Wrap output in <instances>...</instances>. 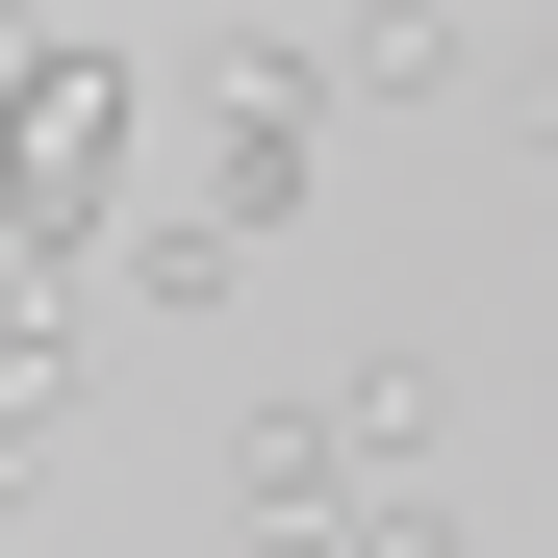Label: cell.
Segmentation results:
<instances>
[{"label":"cell","instance_id":"3","mask_svg":"<svg viewBox=\"0 0 558 558\" xmlns=\"http://www.w3.org/2000/svg\"><path fill=\"white\" fill-rule=\"evenodd\" d=\"M330 432H355V483H432V457H457V355H355Z\"/></svg>","mask_w":558,"mask_h":558},{"label":"cell","instance_id":"6","mask_svg":"<svg viewBox=\"0 0 558 558\" xmlns=\"http://www.w3.org/2000/svg\"><path fill=\"white\" fill-rule=\"evenodd\" d=\"M204 558H254V533H204Z\"/></svg>","mask_w":558,"mask_h":558},{"label":"cell","instance_id":"1","mask_svg":"<svg viewBox=\"0 0 558 558\" xmlns=\"http://www.w3.org/2000/svg\"><path fill=\"white\" fill-rule=\"evenodd\" d=\"M102 178H128V26H26V254H76Z\"/></svg>","mask_w":558,"mask_h":558},{"label":"cell","instance_id":"4","mask_svg":"<svg viewBox=\"0 0 558 558\" xmlns=\"http://www.w3.org/2000/svg\"><path fill=\"white\" fill-rule=\"evenodd\" d=\"M330 558H483V533H457V508H355Z\"/></svg>","mask_w":558,"mask_h":558},{"label":"cell","instance_id":"2","mask_svg":"<svg viewBox=\"0 0 558 558\" xmlns=\"http://www.w3.org/2000/svg\"><path fill=\"white\" fill-rule=\"evenodd\" d=\"M355 508H381V483H355L330 407H229V533H254V558H330Z\"/></svg>","mask_w":558,"mask_h":558},{"label":"cell","instance_id":"5","mask_svg":"<svg viewBox=\"0 0 558 558\" xmlns=\"http://www.w3.org/2000/svg\"><path fill=\"white\" fill-rule=\"evenodd\" d=\"M508 128H533V153H558V26H533V51H508Z\"/></svg>","mask_w":558,"mask_h":558}]
</instances>
